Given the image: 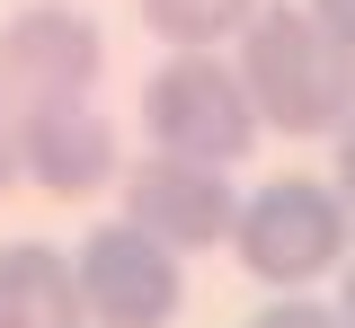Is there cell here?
<instances>
[{"label": "cell", "instance_id": "obj_1", "mask_svg": "<svg viewBox=\"0 0 355 328\" xmlns=\"http://www.w3.org/2000/svg\"><path fill=\"white\" fill-rule=\"evenodd\" d=\"M231 71H240V89L258 107V125H275L293 142L355 116V62L329 45V27L311 9H293V0H275V9H258L240 27V62Z\"/></svg>", "mask_w": 355, "mask_h": 328}, {"label": "cell", "instance_id": "obj_2", "mask_svg": "<svg viewBox=\"0 0 355 328\" xmlns=\"http://www.w3.org/2000/svg\"><path fill=\"white\" fill-rule=\"evenodd\" d=\"M347 231H355V204L329 187H311V178H275L240 204V222H231V248H240V266L249 284H275V293H302L320 266H338L347 257Z\"/></svg>", "mask_w": 355, "mask_h": 328}, {"label": "cell", "instance_id": "obj_3", "mask_svg": "<svg viewBox=\"0 0 355 328\" xmlns=\"http://www.w3.org/2000/svg\"><path fill=\"white\" fill-rule=\"evenodd\" d=\"M142 125H151V142L178 151V160L231 169V160L249 151V134H258V107H249V89H240L231 62H214V53H169V62L151 71V89H142Z\"/></svg>", "mask_w": 355, "mask_h": 328}, {"label": "cell", "instance_id": "obj_4", "mask_svg": "<svg viewBox=\"0 0 355 328\" xmlns=\"http://www.w3.org/2000/svg\"><path fill=\"white\" fill-rule=\"evenodd\" d=\"M71 266H80L89 320H107V328H169L178 302H187L178 248H160L142 222H98V231L80 239V257H71Z\"/></svg>", "mask_w": 355, "mask_h": 328}, {"label": "cell", "instance_id": "obj_5", "mask_svg": "<svg viewBox=\"0 0 355 328\" xmlns=\"http://www.w3.org/2000/svg\"><path fill=\"white\" fill-rule=\"evenodd\" d=\"M98 71H107V45L62 0H36V9H18L0 27V89L18 107H80L98 89Z\"/></svg>", "mask_w": 355, "mask_h": 328}, {"label": "cell", "instance_id": "obj_6", "mask_svg": "<svg viewBox=\"0 0 355 328\" xmlns=\"http://www.w3.org/2000/svg\"><path fill=\"white\" fill-rule=\"evenodd\" d=\"M125 222H142V231L160 239V248H178V257H196V248L231 239L240 195H231V178H222L214 160L151 151V160H133V169H125Z\"/></svg>", "mask_w": 355, "mask_h": 328}, {"label": "cell", "instance_id": "obj_7", "mask_svg": "<svg viewBox=\"0 0 355 328\" xmlns=\"http://www.w3.org/2000/svg\"><path fill=\"white\" fill-rule=\"evenodd\" d=\"M18 160L44 195H98L116 178V125L98 107H18Z\"/></svg>", "mask_w": 355, "mask_h": 328}, {"label": "cell", "instance_id": "obj_8", "mask_svg": "<svg viewBox=\"0 0 355 328\" xmlns=\"http://www.w3.org/2000/svg\"><path fill=\"white\" fill-rule=\"evenodd\" d=\"M80 266L44 239L0 248V328H80Z\"/></svg>", "mask_w": 355, "mask_h": 328}, {"label": "cell", "instance_id": "obj_9", "mask_svg": "<svg viewBox=\"0 0 355 328\" xmlns=\"http://www.w3.org/2000/svg\"><path fill=\"white\" fill-rule=\"evenodd\" d=\"M258 18V0H142V27L169 53H214L222 36H240Z\"/></svg>", "mask_w": 355, "mask_h": 328}, {"label": "cell", "instance_id": "obj_10", "mask_svg": "<svg viewBox=\"0 0 355 328\" xmlns=\"http://www.w3.org/2000/svg\"><path fill=\"white\" fill-rule=\"evenodd\" d=\"M249 328H347V320H338V311H320V302H302V293H275Z\"/></svg>", "mask_w": 355, "mask_h": 328}, {"label": "cell", "instance_id": "obj_11", "mask_svg": "<svg viewBox=\"0 0 355 328\" xmlns=\"http://www.w3.org/2000/svg\"><path fill=\"white\" fill-rule=\"evenodd\" d=\"M311 18H320V27H329V45L355 62V0H311Z\"/></svg>", "mask_w": 355, "mask_h": 328}, {"label": "cell", "instance_id": "obj_12", "mask_svg": "<svg viewBox=\"0 0 355 328\" xmlns=\"http://www.w3.org/2000/svg\"><path fill=\"white\" fill-rule=\"evenodd\" d=\"M18 169H27V160H18V98L0 89V187H9Z\"/></svg>", "mask_w": 355, "mask_h": 328}, {"label": "cell", "instance_id": "obj_13", "mask_svg": "<svg viewBox=\"0 0 355 328\" xmlns=\"http://www.w3.org/2000/svg\"><path fill=\"white\" fill-rule=\"evenodd\" d=\"M338 195L355 204V116H347V142H338Z\"/></svg>", "mask_w": 355, "mask_h": 328}, {"label": "cell", "instance_id": "obj_14", "mask_svg": "<svg viewBox=\"0 0 355 328\" xmlns=\"http://www.w3.org/2000/svg\"><path fill=\"white\" fill-rule=\"evenodd\" d=\"M338 320H347V328H355V275H347V302H338Z\"/></svg>", "mask_w": 355, "mask_h": 328}]
</instances>
